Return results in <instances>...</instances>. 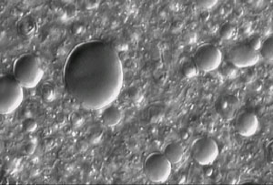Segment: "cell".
I'll list each match as a JSON object with an SVG mask.
<instances>
[{
  "instance_id": "obj_15",
  "label": "cell",
  "mask_w": 273,
  "mask_h": 185,
  "mask_svg": "<svg viewBox=\"0 0 273 185\" xmlns=\"http://www.w3.org/2000/svg\"><path fill=\"white\" fill-rule=\"evenodd\" d=\"M221 36L224 40H230L236 34V28L233 25L228 24L223 25L220 31Z\"/></svg>"
},
{
  "instance_id": "obj_2",
  "label": "cell",
  "mask_w": 273,
  "mask_h": 185,
  "mask_svg": "<svg viewBox=\"0 0 273 185\" xmlns=\"http://www.w3.org/2000/svg\"><path fill=\"white\" fill-rule=\"evenodd\" d=\"M43 74L41 61L31 54L21 55L14 63L13 76L26 89H33L40 84Z\"/></svg>"
},
{
  "instance_id": "obj_7",
  "label": "cell",
  "mask_w": 273,
  "mask_h": 185,
  "mask_svg": "<svg viewBox=\"0 0 273 185\" xmlns=\"http://www.w3.org/2000/svg\"><path fill=\"white\" fill-rule=\"evenodd\" d=\"M229 62L238 69L249 68L257 64L260 54L248 44L240 45L233 48L228 55Z\"/></svg>"
},
{
  "instance_id": "obj_3",
  "label": "cell",
  "mask_w": 273,
  "mask_h": 185,
  "mask_svg": "<svg viewBox=\"0 0 273 185\" xmlns=\"http://www.w3.org/2000/svg\"><path fill=\"white\" fill-rule=\"evenodd\" d=\"M24 100V91L14 76L4 75L0 79V113L3 115L15 112Z\"/></svg>"
},
{
  "instance_id": "obj_10",
  "label": "cell",
  "mask_w": 273,
  "mask_h": 185,
  "mask_svg": "<svg viewBox=\"0 0 273 185\" xmlns=\"http://www.w3.org/2000/svg\"><path fill=\"white\" fill-rule=\"evenodd\" d=\"M122 119V113L120 109L116 107L110 106L105 108L103 113L101 114V120L106 126L114 127L121 122Z\"/></svg>"
},
{
  "instance_id": "obj_17",
  "label": "cell",
  "mask_w": 273,
  "mask_h": 185,
  "mask_svg": "<svg viewBox=\"0 0 273 185\" xmlns=\"http://www.w3.org/2000/svg\"><path fill=\"white\" fill-rule=\"evenodd\" d=\"M197 68L194 63L185 65V67L183 68V74L187 78H192L197 74Z\"/></svg>"
},
{
  "instance_id": "obj_16",
  "label": "cell",
  "mask_w": 273,
  "mask_h": 185,
  "mask_svg": "<svg viewBox=\"0 0 273 185\" xmlns=\"http://www.w3.org/2000/svg\"><path fill=\"white\" fill-rule=\"evenodd\" d=\"M23 128H24L25 131H27L28 133H32L37 129V123L34 119H27L23 122Z\"/></svg>"
},
{
  "instance_id": "obj_14",
  "label": "cell",
  "mask_w": 273,
  "mask_h": 185,
  "mask_svg": "<svg viewBox=\"0 0 273 185\" xmlns=\"http://www.w3.org/2000/svg\"><path fill=\"white\" fill-rule=\"evenodd\" d=\"M41 97L45 101H52L55 98V90L51 85H43L41 88Z\"/></svg>"
},
{
  "instance_id": "obj_20",
  "label": "cell",
  "mask_w": 273,
  "mask_h": 185,
  "mask_svg": "<svg viewBox=\"0 0 273 185\" xmlns=\"http://www.w3.org/2000/svg\"><path fill=\"white\" fill-rule=\"evenodd\" d=\"M129 97L131 98V99H133V100H134V98H133L132 94H131V93H129ZM133 95H134V96L135 97H138V95H139V91H138L136 89H135V92H134V94H133Z\"/></svg>"
},
{
  "instance_id": "obj_6",
  "label": "cell",
  "mask_w": 273,
  "mask_h": 185,
  "mask_svg": "<svg viewBox=\"0 0 273 185\" xmlns=\"http://www.w3.org/2000/svg\"><path fill=\"white\" fill-rule=\"evenodd\" d=\"M220 150L216 141L209 137L198 139L192 146L193 159L198 164L209 166L217 160Z\"/></svg>"
},
{
  "instance_id": "obj_19",
  "label": "cell",
  "mask_w": 273,
  "mask_h": 185,
  "mask_svg": "<svg viewBox=\"0 0 273 185\" xmlns=\"http://www.w3.org/2000/svg\"><path fill=\"white\" fill-rule=\"evenodd\" d=\"M198 3L201 6V8H212L213 6L217 3V1H200Z\"/></svg>"
},
{
  "instance_id": "obj_8",
  "label": "cell",
  "mask_w": 273,
  "mask_h": 185,
  "mask_svg": "<svg viewBox=\"0 0 273 185\" xmlns=\"http://www.w3.org/2000/svg\"><path fill=\"white\" fill-rule=\"evenodd\" d=\"M259 129L258 117L252 113H242L236 117L234 130L242 137H250L257 133Z\"/></svg>"
},
{
  "instance_id": "obj_9",
  "label": "cell",
  "mask_w": 273,
  "mask_h": 185,
  "mask_svg": "<svg viewBox=\"0 0 273 185\" xmlns=\"http://www.w3.org/2000/svg\"><path fill=\"white\" fill-rule=\"evenodd\" d=\"M240 108V101L233 95H223L216 102L218 114L225 121H230L237 115Z\"/></svg>"
},
{
  "instance_id": "obj_12",
  "label": "cell",
  "mask_w": 273,
  "mask_h": 185,
  "mask_svg": "<svg viewBox=\"0 0 273 185\" xmlns=\"http://www.w3.org/2000/svg\"><path fill=\"white\" fill-rule=\"evenodd\" d=\"M36 24L35 21L32 20H23L20 22L18 25V32L21 34V36L29 38L33 36L34 33L36 32Z\"/></svg>"
},
{
  "instance_id": "obj_18",
  "label": "cell",
  "mask_w": 273,
  "mask_h": 185,
  "mask_svg": "<svg viewBox=\"0 0 273 185\" xmlns=\"http://www.w3.org/2000/svg\"><path fill=\"white\" fill-rule=\"evenodd\" d=\"M249 47L254 49L255 51H259L261 49V45H262V41H261L260 38L258 36H254L252 38L250 41H249Z\"/></svg>"
},
{
  "instance_id": "obj_5",
  "label": "cell",
  "mask_w": 273,
  "mask_h": 185,
  "mask_svg": "<svg viewBox=\"0 0 273 185\" xmlns=\"http://www.w3.org/2000/svg\"><path fill=\"white\" fill-rule=\"evenodd\" d=\"M193 61L198 70L211 72L221 66L222 54L217 47L213 45L204 44L198 48Z\"/></svg>"
},
{
  "instance_id": "obj_4",
  "label": "cell",
  "mask_w": 273,
  "mask_h": 185,
  "mask_svg": "<svg viewBox=\"0 0 273 185\" xmlns=\"http://www.w3.org/2000/svg\"><path fill=\"white\" fill-rule=\"evenodd\" d=\"M146 177L153 183H164L169 180L172 172V164L163 153H151L144 162Z\"/></svg>"
},
{
  "instance_id": "obj_11",
  "label": "cell",
  "mask_w": 273,
  "mask_h": 185,
  "mask_svg": "<svg viewBox=\"0 0 273 185\" xmlns=\"http://www.w3.org/2000/svg\"><path fill=\"white\" fill-rule=\"evenodd\" d=\"M163 154L171 164H177L183 159L184 151L181 145L177 144V143H170L165 148Z\"/></svg>"
},
{
  "instance_id": "obj_13",
  "label": "cell",
  "mask_w": 273,
  "mask_h": 185,
  "mask_svg": "<svg viewBox=\"0 0 273 185\" xmlns=\"http://www.w3.org/2000/svg\"><path fill=\"white\" fill-rule=\"evenodd\" d=\"M261 55L265 60H272L273 57V38L269 36L264 42H262L261 47Z\"/></svg>"
},
{
  "instance_id": "obj_1",
  "label": "cell",
  "mask_w": 273,
  "mask_h": 185,
  "mask_svg": "<svg viewBox=\"0 0 273 185\" xmlns=\"http://www.w3.org/2000/svg\"><path fill=\"white\" fill-rule=\"evenodd\" d=\"M65 89L83 108L105 109L123 86V68L115 47L101 40L76 45L65 62Z\"/></svg>"
}]
</instances>
